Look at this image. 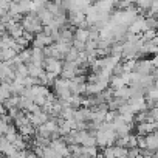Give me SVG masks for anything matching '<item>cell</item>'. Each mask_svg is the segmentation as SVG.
Here are the masks:
<instances>
[{
	"label": "cell",
	"mask_w": 158,
	"mask_h": 158,
	"mask_svg": "<svg viewBox=\"0 0 158 158\" xmlns=\"http://www.w3.org/2000/svg\"><path fill=\"white\" fill-rule=\"evenodd\" d=\"M133 129L136 130V135H147V133L156 130L158 124H156V121H141V123H136V126Z\"/></svg>",
	"instance_id": "cell-1"
},
{
	"label": "cell",
	"mask_w": 158,
	"mask_h": 158,
	"mask_svg": "<svg viewBox=\"0 0 158 158\" xmlns=\"http://www.w3.org/2000/svg\"><path fill=\"white\" fill-rule=\"evenodd\" d=\"M146 149H149L152 152L158 150V132L156 130L146 135Z\"/></svg>",
	"instance_id": "cell-2"
},
{
	"label": "cell",
	"mask_w": 158,
	"mask_h": 158,
	"mask_svg": "<svg viewBox=\"0 0 158 158\" xmlns=\"http://www.w3.org/2000/svg\"><path fill=\"white\" fill-rule=\"evenodd\" d=\"M27 68H28V76H33V77H39L45 70L40 67V65H36L33 62H28L27 64Z\"/></svg>",
	"instance_id": "cell-3"
},
{
	"label": "cell",
	"mask_w": 158,
	"mask_h": 158,
	"mask_svg": "<svg viewBox=\"0 0 158 158\" xmlns=\"http://www.w3.org/2000/svg\"><path fill=\"white\" fill-rule=\"evenodd\" d=\"M89 34H90V30L89 28H74V31H73V39H77V40H82V42H85L87 39H89Z\"/></svg>",
	"instance_id": "cell-4"
},
{
	"label": "cell",
	"mask_w": 158,
	"mask_h": 158,
	"mask_svg": "<svg viewBox=\"0 0 158 158\" xmlns=\"http://www.w3.org/2000/svg\"><path fill=\"white\" fill-rule=\"evenodd\" d=\"M0 50H2V59H3L5 62H11L13 57L17 54L11 47H5V48H0Z\"/></svg>",
	"instance_id": "cell-5"
},
{
	"label": "cell",
	"mask_w": 158,
	"mask_h": 158,
	"mask_svg": "<svg viewBox=\"0 0 158 158\" xmlns=\"http://www.w3.org/2000/svg\"><path fill=\"white\" fill-rule=\"evenodd\" d=\"M113 158H127V147L113 144Z\"/></svg>",
	"instance_id": "cell-6"
},
{
	"label": "cell",
	"mask_w": 158,
	"mask_h": 158,
	"mask_svg": "<svg viewBox=\"0 0 158 158\" xmlns=\"http://www.w3.org/2000/svg\"><path fill=\"white\" fill-rule=\"evenodd\" d=\"M156 25H158V20H156V17H144V27H146V30H156Z\"/></svg>",
	"instance_id": "cell-7"
},
{
	"label": "cell",
	"mask_w": 158,
	"mask_h": 158,
	"mask_svg": "<svg viewBox=\"0 0 158 158\" xmlns=\"http://www.w3.org/2000/svg\"><path fill=\"white\" fill-rule=\"evenodd\" d=\"M33 102H34V104H37L39 107H42V106L45 104V96H40V95L33 96Z\"/></svg>",
	"instance_id": "cell-8"
},
{
	"label": "cell",
	"mask_w": 158,
	"mask_h": 158,
	"mask_svg": "<svg viewBox=\"0 0 158 158\" xmlns=\"http://www.w3.org/2000/svg\"><path fill=\"white\" fill-rule=\"evenodd\" d=\"M22 37H23V39L28 42V44H31V40L34 39V34H33V33H30V31H25V30H23V34H22Z\"/></svg>",
	"instance_id": "cell-9"
},
{
	"label": "cell",
	"mask_w": 158,
	"mask_h": 158,
	"mask_svg": "<svg viewBox=\"0 0 158 158\" xmlns=\"http://www.w3.org/2000/svg\"><path fill=\"white\" fill-rule=\"evenodd\" d=\"M6 126H8V123H5L2 118H0V135H3V133H5V130H6Z\"/></svg>",
	"instance_id": "cell-10"
},
{
	"label": "cell",
	"mask_w": 158,
	"mask_h": 158,
	"mask_svg": "<svg viewBox=\"0 0 158 158\" xmlns=\"http://www.w3.org/2000/svg\"><path fill=\"white\" fill-rule=\"evenodd\" d=\"M126 2H127V3H132V5H135V2H136V0H126Z\"/></svg>",
	"instance_id": "cell-11"
}]
</instances>
